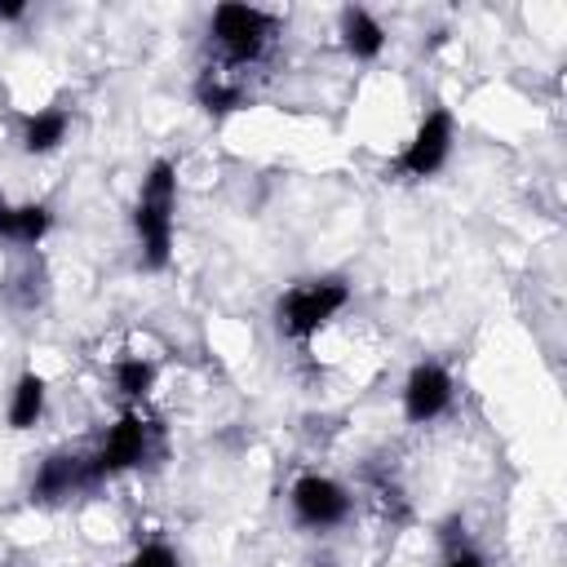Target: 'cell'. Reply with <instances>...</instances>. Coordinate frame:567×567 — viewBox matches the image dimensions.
<instances>
[{"instance_id": "52a82bcc", "label": "cell", "mask_w": 567, "mask_h": 567, "mask_svg": "<svg viewBox=\"0 0 567 567\" xmlns=\"http://www.w3.org/2000/svg\"><path fill=\"white\" fill-rule=\"evenodd\" d=\"M456 399V381L439 359H416L403 377L399 403H403V421L408 425H434Z\"/></svg>"}, {"instance_id": "9a60e30c", "label": "cell", "mask_w": 567, "mask_h": 567, "mask_svg": "<svg viewBox=\"0 0 567 567\" xmlns=\"http://www.w3.org/2000/svg\"><path fill=\"white\" fill-rule=\"evenodd\" d=\"M439 540H443V567H487V558L470 545L461 518H447L443 532H439Z\"/></svg>"}, {"instance_id": "ac0fdd59", "label": "cell", "mask_w": 567, "mask_h": 567, "mask_svg": "<svg viewBox=\"0 0 567 567\" xmlns=\"http://www.w3.org/2000/svg\"><path fill=\"white\" fill-rule=\"evenodd\" d=\"M22 18H27L22 0H0V22H22Z\"/></svg>"}, {"instance_id": "7c38bea8", "label": "cell", "mask_w": 567, "mask_h": 567, "mask_svg": "<svg viewBox=\"0 0 567 567\" xmlns=\"http://www.w3.org/2000/svg\"><path fill=\"white\" fill-rule=\"evenodd\" d=\"M195 102L213 115V120H221V115H235V111H244V106H252V93L230 75V71H221V66H208L199 80H195Z\"/></svg>"}, {"instance_id": "3957f363", "label": "cell", "mask_w": 567, "mask_h": 567, "mask_svg": "<svg viewBox=\"0 0 567 567\" xmlns=\"http://www.w3.org/2000/svg\"><path fill=\"white\" fill-rule=\"evenodd\" d=\"M275 31H279V18L257 4H217L208 13V44L217 53V66L230 75L244 66H257L266 58Z\"/></svg>"}, {"instance_id": "5b68a950", "label": "cell", "mask_w": 567, "mask_h": 567, "mask_svg": "<svg viewBox=\"0 0 567 567\" xmlns=\"http://www.w3.org/2000/svg\"><path fill=\"white\" fill-rule=\"evenodd\" d=\"M452 146H456V115L447 106H430L421 115V124L412 128V137L403 142V151L394 159V173L408 177V182H425V177L447 168Z\"/></svg>"}, {"instance_id": "4fadbf2b", "label": "cell", "mask_w": 567, "mask_h": 567, "mask_svg": "<svg viewBox=\"0 0 567 567\" xmlns=\"http://www.w3.org/2000/svg\"><path fill=\"white\" fill-rule=\"evenodd\" d=\"M155 381H159V368H155V359H146V354H124V359L111 363V385H115V394H120L128 408L142 403V399L155 390Z\"/></svg>"}, {"instance_id": "ba28073f", "label": "cell", "mask_w": 567, "mask_h": 567, "mask_svg": "<svg viewBox=\"0 0 567 567\" xmlns=\"http://www.w3.org/2000/svg\"><path fill=\"white\" fill-rule=\"evenodd\" d=\"M84 487H93V483H89V456L58 447V452H49V456L35 465L27 496H31V505L53 509V505L71 501V496H75V492H84Z\"/></svg>"}, {"instance_id": "277c9868", "label": "cell", "mask_w": 567, "mask_h": 567, "mask_svg": "<svg viewBox=\"0 0 567 567\" xmlns=\"http://www.w3.org/2000/svg\"><path fill=\"white\" fill-rule=\"evenodd\" d=\"M151 439H155V425H151L137 408H124V412L106 425L97 452L89 456V483L97 487L102 478H115V474L137 470V465L151 456Z\"/></svg>"}, {"instance_id": "8fae6325", "label": "cell", "mask_w": 567, "mask_h": 567, "mask_svg": "<svg viewBox=\"0 0 567 567\" xmlns=\"http://www.w3.org/2000/svg\"><path fill=\"white\" fill-rule=\"evenodd\" d=\"M66 133H71V111H66L62 102H53V106H35V111L22 120L18 142H22L27 155H53V151L66 142Z\"/></svg>"}, {"instance_id": "8992f818", "label": "cell", "mask_w": 567, "mask_h": 567, "mask_svg": "<svg viewBox=\"0 0 567 567\" xmlns=\"http://www.w3.org/2000/svg\"><path fill=\"white\" fill-rule=\"evenodd\" d=\"M288 509L297 518V527L306 532H337L350 514H354V496L346 483H337L332 474H297L288 487Z\"/></svg>"}, {"instance_id": "6da1fadb", "label": "cell", "mask_w": 567, "mask_h": 567, "mask_svg": "<svg viewBox=\"0 0 567 567\" xmlns=\"http://www.w3.org/2000/svg\"><path fill=\"white\" fill-rule=\"evenodd\" d=\"M133 239L142 270H168L177 239V164L151 159L133 199Z\"/></svg>"}, {"instance_id": "7a4b0ae2", "label": "cell", "mask_w": 567, "mask_h": 567, "mask_svg": "<svg viewBox=\"0 0 567 567\" xmlns=\"http://www.w3.org/2000/svg\"><path fill=\"white\" fill-rule=\"evenodd\" d=\"M350 284L341 275H310V279H297L292 288H284L275 297V332L284 341H310L319 337L346 306H350Z\"/></svg>"}, {"instance_id": "2e32d148", "label": "cell", "mask_w": 567, "mask_h": 567, "mask_svg": "<svg viewBox=\"0 0 567 567\" xmlns=\"http://www.w3.org/2000/svg\"><path fill=\"white\" fill-rule=\"evenodd\" d=\"M124 567H186V563H182V554H177L168 540H146V545H137V549L128 554Z\"/></svg>"}, {"instance_id": "5bb4252c", "label": "cell", "mask_w": 567, "mask_h": 567, "mask_svg": "<svg viewBox=\"0 0 567 567\" xmlns=\"http://www.w3.org/2000/svg\"><path fill=\"white\" fill-rule=\"evenodd\" d=\"M49 230H53V208L44 199L18 204V213H13V244L18 248H40L49 239Z\"/></svg>"}, {"instance_id": "9c48e42d", "label": "cell", "mask_w": 567, "mask_h": 567, "mask_svg": "<svg viewBox=\"0 0 567 567\" xmlns=\"http://www.w3.org/2000/svg\"><path fill=\"white\" fill-rule=\"evenodd\" d=\"M337 35H341V49L354 62H377L385 53V40H390L385 27H381V18L372 9H363V4H346L337 13Z\"/></svg>"}, {"instance_id": "e0dca14e", "label": "cell", "mask_w": 567, "mask_h": 567, "mask_svg": "<svg viewBox=\"0 0 567 567\" xmlns=\"http://www.w3.org/2000/svg\"><path fill=\"white\" fill-rule=\"evenodd\" d=\"M13 213H18V204L0 190V244H13Z\"/></svg>"}, {"instance_id": "30bf717a", "label": "cell", "mask_w": 567, "mask_h": 567, "mask_svg": "<svg viewBox=\"0 0 567 567\" xmlns=\"http://www.w3.org/2000/svg\"><path fill=\"white\" fill-rule=\"evenodd\" d=\"M44 408H49V381H44V372H35V368L18 372V381L9 385V403H4L9 430H35L44 421Z\"/></svg>"}]
</instances>
